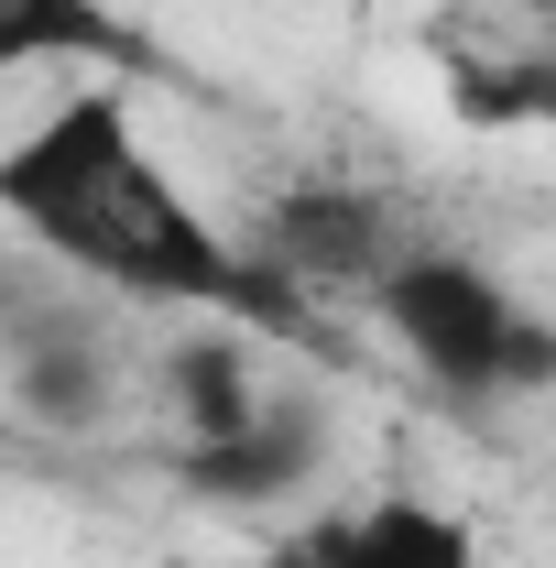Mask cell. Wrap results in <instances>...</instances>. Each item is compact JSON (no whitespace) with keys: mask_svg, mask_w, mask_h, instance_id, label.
Masks as SVG:
<instances>
[{"mask_svg":"<svg viewBox=\"0 0 556 568\" xmlns=\"http://www.w3.org/2000/svg\"><path fill=\"white\" fill-rule=\"evenodd\" d=\"M186 459V493L197 503H240V514H274L306 470H317V426L295 416V405H262V416L240 426V437H218V448H175Z\"/></svg>","mask_w":556,"mask_h":568,"instance_id":"5b68a950","label":"cell"},{"mask_svg":"<svg viewBox=\"0 0 556 568\" xmlns=\"http://www.w3.org/2000/svg\"><path fill=\"white\" fill-rule=\"evenodd\" d=\"M425 55H436V88L459 121L524 132L556 110V0H447Z\"/></svg>","mask_w":556,"mask_h":568,"instance_id":"3957f363","label":"cell"},{"mask_svg":"<svg viewBox=\"0 0 556 568\" xmlns=\"http://www.w3.org/2000/svg\"><path fill=\"white\" fill-rule=\"evenodd\" d=\"M382 328H393V351L415 361L436 394H459V405H502V394H546L556 372V328L524 306V284H502L491 263L470 252H447V241H404L371 295H360Z\"/></svg>","mask_w":556,"mask_h":568,"instance_id":"7a4b0ae2","label":"cell"},{"mask_svg":"<svg viewBox=\"0 0 556 568\" xmlns=\"http://www.w3.org/2000/svg\"><path fill=\"white\" fill-rule=\"evenodd\" d=\"M0 230L99 306H208V317L274 306L240 230H218L208 197L142 132L132 88H66L0 142Z\"/></svg>","mask_w":556,"mask_h":568,"instance_id":"6da1fadb","label":"cell"},{"mask_svg":"<svg viewBox=\"0 0 556 568\" xmlns=\"http://www.w3.org/2000/svg\"><path fill=\"white\" fill-rule=\"evenodd\" d=\"M153 383H164V405H175V426H186V448H218V437H240V426L274 405V394H262V372H251V339H240V328L175 339Z\"/></svg>","mask_w":556,"mask_h":568,"instance_id":"8992f818","label":"cell"},{"mask_svg":"<svg viewBox=\"0 0 556 568\" xmlns=\"http://www.w3.org/2000/svg\"><path fill=\"white\" fill-rule=\"evenodd\" d=\"M251 568H491V547L436 493H360L328 514H295Z\"/></svg>","mask_w":556,"mask_h":568,"instance_id":"277c9868","label":"cell"},{"mask_svg":"<svg viewBox=\"0 0 556 568\" xmlns=\"http://www.w3.org/2000/svg\"><path fill=\"white\" fill-rule=\"evenodd\" d=\"M132 22L110 0H0V88L33 67H132Z\"/></svg>","mask_w":556,"mask_h":568,"instance_id":"52a82bcc","label":"cell"}]
</instances>
